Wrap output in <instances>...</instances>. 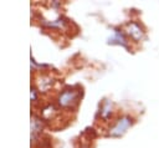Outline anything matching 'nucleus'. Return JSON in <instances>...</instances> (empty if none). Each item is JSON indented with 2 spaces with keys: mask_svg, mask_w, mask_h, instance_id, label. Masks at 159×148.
Listing matches in <instances>:
<instances>
[{
  "mask_svg": "<svg viewBox=\"0 0 159 148\" xmlns=\"http://www.w3.org/2000/svg\"><path fill=\"white\" fill-rule=\"evenodd\" d=\"M129 126H130V119L128 117H124V118H122V119H119L117 122V124L112 128L111 133L113 136H120V134H123L128 129Z\"/></svg>",
  "mask_w": 159,
  "mask_h": 148,
  "instance_id": "1",
  "label": "nucleus"
},
{
  "mask_svg": "<svg viewBox=\"0 0 159 148\" xmlns=\"http://www.w3.org/2000/svg\"><path fill=\"white\" fill-rule=\"evenodd\" d=\"M76 97H77V95H76L73 91H66V92H63V93L61 95V97H60V103H61L62 106H68V104H71L73 101H76Z\"/></svg>",
  "mask_w": 159,
  "mask_h": 148,
  "instance_id": "2",
  "label": "nucleus"
},
{
  "mask_svg": "<svg viewBox=\"0 0 159 148\" xmlns=\"http://www.w3.org/2000/svg\"><path fill=\"white\" fill-rule=\"evenodd\" d=\"M128 32H129V34L133 36V39H135V40H139V39H142V36H143L142 29H140L137 24H134V22H132V24L128 25Z\"/></svg>",
  "mask_w": 159,
  "mask_h": 148,
  "instance_id": "3",
  "label": "nucleus"
}]
</instances>
